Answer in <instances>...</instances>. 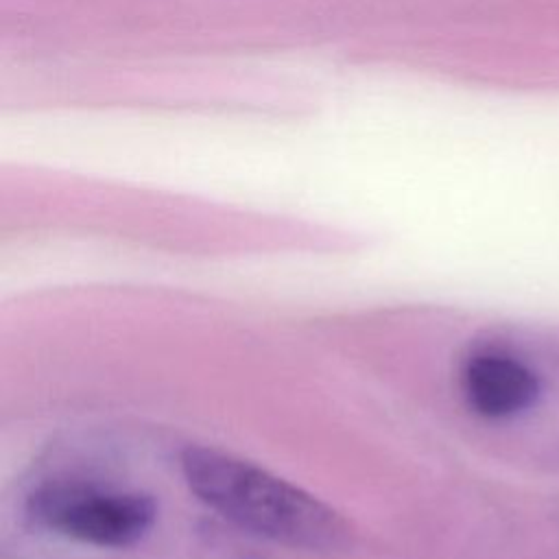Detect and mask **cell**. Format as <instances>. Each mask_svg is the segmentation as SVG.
Wrapping results in <instances>:
<instances>
[{
    "instance_id": "cell-1",
    "label": "cell",
    "mask_w": 559,
    "mask_h": 559,
    "mask_svg": "<svg viewBox=\"0 0 559 559\" xmlns=\"http://www.w3.org/2000/svg\"><path fill=\"white\" fill-rule=\"evenodd\" d=\"M181 469L201 502L245 531L317 552L343 548L349 539V528L336 511L234 454L188 448Z\"/></svg>"
},
{
    "instance_id": "cell-2",
    "label": "cell",
    "mask_w": 559,
    "mask_h": 559,
    "mask_svg": "<svg viewBox=\"0 0 559 559\" xmlns=\"http://www.w3.org/2000/svg\"><path fill=\"white\" fill-rule=\"evenodd\" d=\"M28 518L57 535L100 546L138 544L155 522V502L135 491H103L83 485H44L31 493Z\"/></svg>"
},
{
    "instance_id": "cell-3",
    "label": "cell",
    "mask_w": 559,
    "mask_h": 559,
    "mask_svg": "<svg viewBox=\"0 0 559 559\" xmlns=\"http://www.w3.org/2000/svg\"><path fill=\"white\" fill-rule=\"evenodd\" d=\"M463 393L478 415L500 419L531 408L539 395V380L511 356L478 354L463 369Z\"/></svg>"
}]
</instances>
